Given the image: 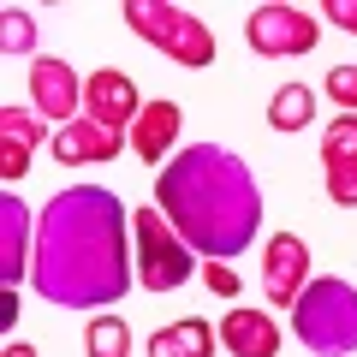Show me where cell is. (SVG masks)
Instances as JSON below:
<instances>
[{
	"label": "cell",
	"mask_w": 357,
	"mask_h": 357,
	"mask_svg": "<svg viewBox=\"0 0 357 357\" xmlns=\"http://www.w3.org/2000/svg\"><path fill=\"white\" fill-rule=\"evenodd\" d=\"M131 208L102 185H72L48 197L30 256V286L60 310L119 304L131 286Z\"/></svg>",
	"instance_id": "obj_1"
},
{
	"label": "cell",
	"mask_w": 357,
	"mask_h": 357,
	"mask_svg": "<svg viewBox=\"0 0 357 357\" xmlns=\"http://www.w3.org/2000/svg\"><path fill=\"white\" fill-rule=\"evenodd\" d=\"M137 84H131L119 66H107V72H96L84 84V119H96V126H107V131H119L126 137V126H137Z\"/></svg>",
	"instance_id": "obj_8"
},
{
	"label": "cell",
	"mask_w": 357,
	"mask_h": 357,
	"mask_svg": "<svg viewBox=\"0 0 357 357\" xmlns=\"http://www.w3.org/2000/svg\"><path fill=\"white\" fill-rule=\"evenodd\" d=\"M304 286H310V250H304V238H298V232H274L268 250H262V292H268V304L292 310L298 298H304Z\"/></svg>",
	"instance_id": "obj_7"
},
{
	"label": "cell",
	"mask_w": 357,
	"mask_h": 357,
	"mask_svg": "<svg viewBox=\"0 0 357 357\" xmlns=\"http://www.w3.org/2000/svg\"><path fill=\"white\" fill-rule=\"evenodd\" d=\"M126 24L143 42H155L161 54H173L178 66H215V36H208L203 18L178 13L167 0H126Z\"/></svg>",
	"instance_id": "obj_4"
},
{
	"label": "cell",
	"mask_w": 357,
	"mask_h": 357,
	"mask_svg": "<svg viewBox=\"0 0 357 357\" xmlns=\"http://www.w3.org/2000/svg\"><path fill=\"white\" fill-rule=\"evenodd\" d=\"M89 357H131V333L119 316H96L89 321Z\"/></svg>",
	"instance_id": "obj_18"
},
{
	"label": "cell",
	"mask_w": 357,
	"mask_h": 357,
	"mask_svg": "<svg viewBox=\"0 0 357 357\" xmlns=\"http://www.w3.org/2000/svg\"><path fill=\"white\" fill-rule=\"evenodd\" d=\"M178 107L173 102H149L137 114V126H131V149L143 155V161H167V149H173V137H178Z\"/></svg>",
	"instance_id": "obj_14"
},
{
	"label": "cell",
	"mask_w": 357,
	"mask_h": 357,
	"mask_svg": "<svg viewBox=\"0 0 357 357\" xmlns=\"http://www.w3.org/2000/svg\"><path fill=\"white\" fill-rule=\"evenodd\" d=\"M310 119H316V96H310V84H280V89H274V102H268V126H274V131H304Z\"/></svg>",
	"instance_id": "obj_16"
},
{
	"label": "cell",
	"mask_w": 357,
	"mask_h": 357,
	"mask_svg": "<svg viewBox=\"0 0 357 357\" xmlns=\"http://www.w3.org/2000/svg\"><path fill=\"white\" fill-rule=\"evenodd\" d=\"M292 333L321 357L357 351V286L351 280H310L304 298L292 304Z\"/></svg>",
	"instance_id": "obj_3"
},
{
	"label": "cell",
	"mask_w": 357,
	"mask_h": 357,
	"mask_svg": "<svg viewBox=\"0 0 357 357\" xmlns=\"http://www.w3.org/2000/svg\"><path fill=\"white\" fill-rule=\"evenodd\" d=\"M155 208L208 262L238 256L262 227V191H256L250 167L232 149H215V143H197V149L167 161L161 185H155Z\"/></svg>",
	"instance_id": "obj_2"
},
{
	"label": "cell",
	"mask_w": 357,
	"mask_h": 357,
	"mask_svg": "<svg viewBox=\"0 0 357 357\" xmlns=\"http://www.w3.org/2000/svg\"><path fill=\"white\" fill-rule=\"evenodd\" d=\"M203 274H208V292H220V298H232V292H238V274H232L227 262H208Z\"/></svg>",
	"instance_id": "obj_22"
},
{
	"label": "cell",
	"mask_w": 357,
	"mask_h": 357,
	"mask_svg": "<svg viewBox=\"0 0 357 357\" xmlns=\"http://www.w3.org/2000/svg\"><path fill=\"white\" fill-rule=\"evenodd\" d=\"M0 48L6 54H30L36 48V18H30L24 6H6V13H0Z\"/></svg>",
	"instance_id": "obj_19"
},
{
	"label": "cell",
	"mask_w": 357,
	"mask_h": 357,
	"mask_svg": "<svg viewBox=\"0 0 357 357\" xmlns=\"http://www.w3.org/2000/svg\"><path fill=\"white\" fill-rule=\"evenodd\" d=\"M30 96H36V107L48 119H60V126H72V114L84 107V84L72 77L66 60H36L30 66Z\"/></svg>",
	"instance_id": "obj_9"
},
{
	"label": "cell",
	"mask_w": 357,
	"mask_h": 357,
	"mask_svg": "<svg viewBox=\"0 0 357 357\" xmlns=\"http://www.w3.org/2000/svg\"><path fill=\"white\" fill-rule=\"evenodd\" d=\"M54 155L66 167H89V161H114L119 155V131L96 126V119H72V126L54 131Z\"/></svg>",
	"instance_id": "obj_11"
},
{
	"label": "cell",
	"mask_w": 357,
	"mask_h": 357,
	"mask_svg": "<svg viewBox=\"0 0 357 357\" xmlns=\"http://www.w3.org/2000/svg\"><path fill=\"white\" fill-rule=\"evenodd\" d=\"M328 197L340 208H357V161L351 167H328Z\"/></svg>",
	"instance_id": "obj_21"
},
{
	"label": "cell",
	"mask_w": 357,
	"mask_h": 357,
	"mask_svg": "<svg viewBox=\"0 0 357 357\" xmlns=\"http://www.w3.org/2000/svg\"><path fill=\"white\" fill-rule=\"evenodd\" d=\"M24 250H30V208L24 197H0V280L18 286L24 280Z\"/></svg>",
	"instance_id": "obj_13"
},
{
	"label": "cell",
	"mask_w": 357,
	"mask_h": 357,
	"mask_svg": "<svg viewBox=\"0 0 357 357\" xmlns=\"http://www.w3.org/2000/svg\"><path fill=\"white\" fill-rule=\"evenodd\" d=\"M215 351V333H208V321H173V328H161L149 340V357H208Z\"/></svg>",
	"instance_id": "obj_15"
},
{
	"label": "cell",
	"mask_w": 357,
	"mask_h": 357,
	"mask_svg": "<svg viewBox=\"0 0 357 357\" xmlns=\"http://www.w3.org/2000/svg\"><path fill=\"white\" fill-rule=\"evenodd\" d=\"M36 143H42V119H30L24 107H0V178H6V185L24 178Z\"/></svg>",
	"instance_id": "obj_12"
},
{
	"label": "cell",
	"mask_w": 357,
	"mask_h": 357,
	"mask_svg": "<svg viewBox=\"0 0 357 357\" xmlns=\"http://www.w3.org/2000/svg\"><path fill=\"white\" fill-rule=\"evenodd\" d=\"M328 96L345 107V114H357V66H333L328 72Z\"/></svg>",
	"instance_id": "obj_20"
},
{
	"label": "cell",
	"mask_w": 357,
	"mask_h": 357,
	"mask_svg": "<svg viewBox=\"0 0 357 357\" xmlns=\"http://www.w3.org/2000/svg\"><path fill=\"white\" fill-rule=\"evenodd\" d=\"M321 13H328V24H340V30H351V36H357V0H328Z\"/></svg>",
	"instance_id": "obj_23"
},
{
	"label": "cell",
	"mask_w": 357,
	"mask_h": 357,
	"mask_svg": "<svg viewBox=\"0 0 357 357\" xmlns=\"http://www.w3.org/2000/svg\"><path fill=\"white\" fill-rule=\"evenodd\" d=\"M0 357H36V345H6Z\"/></svg>",
	"instance_id": "obj_24"
},
{
	"label": "cell",
	"mask_w": 357,
	"mask_h": 357,
	"mask_svg": "<svg viewBox=\"0 0 357 357\" xmlns=\"http://www.w3.org/2000/svg\"><path fill=\"white\" fill-rule=\"evenodd\" d=\"M316 36H321V24H310V13H298V6H256V13L244 18V42H250L256 54H268V60L310 54Z\"/></svg>",
	"instance_id": "obj_6"
},
{
	"label": "cell",
	"mask_w": 357,
	"mask_h": 357,
	"mask_svg": "<svg viewBox=\"0 0 357 357\" xmlns=\"http://www.w3.org/2000/svg\"><path fill=\"white\" fill-rule=\"evenodd\" d=\"M131 232H137V280L149 292H178L191 280V250H185V238L167 232L161 208H131Z\"/></svg>",
	"instance_id": "obj_5"
},
{
	"label": "cell",
	"mask_w": 357,
	"mask_h": 357,
	"mask_svg": "<svg viewBox=\"0 0 357 357\" xmlns=\"http://www.w3.org/2000/svg\"><path fill=\"white\" fill-rule=\"evenodd\" d=\"M351 161H357V114H345L321 131V167H351Z\"/></svg>",
	"instance_id": "obj_17"
},
{
	"label": "cell",
	"mask_w": 357,
	"mask_h": 357,
	"mask_svg": "<svg viewBox=\"0 0 357 357\" xmlns=\"http://www.w3.org/2000/svg\"><path fill=\"white\" fill-rule=\"evenodd\" d=\"M220 340L232 357H280V328L262 310H227L220 316Z\"/></svg>",
	"instance_id": "obj_10"
}]
</instances>
